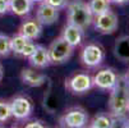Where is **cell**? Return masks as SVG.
<instances>
[{"label": "cell", "instance_id": "obj_16", "mask_svg": "<svg viewBox=\"0 0 129 128\" xmlns=\"http://www.w3.org/2000/svg\"><path fill=\"white\" fill-rule=\"evenodd\" d=\"M114 55L121 62H129V36H120L114 45Z\"/></svg>", "mask_w": 129, "mask_h": 128}, {"label": "cell", "instance_id": "obj_8", "mask_svg": "<svg viewBox=\"0 0 129 128\" xmlns=\"http://www.w3.org/2000/svg\"><path fill=\"white\" fill-rule=\"evenodd\" d=\"M65 86L72 94L82 95L88 92L93 87V82H92V77L87 73H76L69 80H67Z\"/></svg>", "mask_w": 129, "mask_h": 128}, {"label": "cell", "instance_id": "obj_10", "mask_svg": "<svg viewBox=\"0 0 129 128\" xmlns=\"http://www.w3.org/2000/svg\"><path fill=\"white\" fill-rule=\"evenodd\" d=\"M59 18V10L56 8L51 7L50 4L41 2L36 10V19H37L42 26H50L54 24Z\"/></svg>", "mask_w": 129, "mask_h": 128}, {"label": "cell", "instance_id": "obj_12", "mask_svg": "<svg viewBox=\"0 0 129 128\" xmlns=\"http://www.w3.org/2000/svg\"><path fill=\"white\" fill-rule=\"evenodd\" d=\"M61 36L67 42H69L73 47H76V46H79L82 44L84 33H83V28L73 24V23H68L64 27Z\"/></svg>", "mask_w": 129, "mask_h": 128}, {"label": "cell", "instance_id": "obj_3", "mask_svg": "<svg viewBox=\"0 0 129 128\" xmlns=\"http://www.w3.org/2000/svg\"><path fill=\"white\" fill-rule=\"evenodd\" d=\"M73 50H74V47L69 42H67L63 39V36L55 39L49 47V55H50L51 64L67 63L70 59V57L73 55Z\"/></svg>", "mask_w": 129, "mask_h": 128}, {"label": "cell", "instance_id": "obj_31", "mask_svg": "<svg viewBox=\"0 0 129 128\" xmlns=\"http://www.w3.org/2000/svg\"><path fill=\"white\" fill-rule=\"evenodd\" d=\"M128 114H129V109H128Z\"/></svg>", "mask_w": 129, "mask_h": 128}, {"label": "cell", "instance_id": "obj_7", "mask_svg": "<svg viewBox=\"0 0 129 128\" xmlns=\"http://www.w3.org/2000/svg\"><path fill=\"white\" fill-rule=\"evenodd\" d=\"M104 58H105L104 49L97 44L86 45L81 53V62L83 63V65L88 68H96L101 65V63L104 62Z\"/></svg>", "mask_w": 129, "mask_h": 128}, {"label": "cell", "instance_id": "obj_5", "mask_svg": "<svg viewBox=\"0 0 129 128\" xmlns=\"http://www.w3.org/2000/svg\"><path fill=\"white\" fill-rule=\"evenodd\" d=\"M10 110L12 117L17 120H26L28 119L33 113V104L27 96H15L10 101Z\"/></svg>", "mask_w": 129, "mask_h": 128}, {"label": "cell", "instance_id": "obj_14", "mask_svg": "<svg viewBox=\"0 0 129 128\" xmlns=\"http://www.w3.org/2000/svg\"><path fill=\"white\" fill-rule=\"evenodd\" d=\"M42 32V24L36 19H28L26 22L22 23L21 28H19V33H22L23 36H26L29 40H36L40 37V35Z\"/></svg>", "mask_w": 129, "mask_h": 128}, {"label": "cell", "instance_id": "obj_11", "mask_svg": "<svg viewBox=\"0 0 129 128\" xmlns=\"http://www.w3.org/2000/svg\"><path fill=\"white\" fill-rule=\"evenodd\" d=\"M28 62H29V64L32 67L39 68V69L49 67L51 64L50 55H49V49H46L45 46L37 45L36 50L28 57Z\"/></svg>", "mask_w": 129, "mask_h": 128}, {"label": "cell", "instance_id": "obj_18", "mask_svg": "<svg viewBox=\"0 0 129 128\" xmlns=\"http://www.w3.org/2000/svg\"><path fill=\"white\" fill-rule=\"evenodd\" d=\"M29 41H33V40H29L27 39L26 36H23L22 33L18 32L15 36L10 37V46H12V53H14L15 55H19L22 49L24 47V45Z\"/></svg>", "mask_w": 129, "mask_h": 128}, {"label": "cell", "instance_id": "obj_22", "mask_svg": "<svg viewBox=\"0 0 129 128\" xmlns=\"http://www.w3.org/2000/svg\"><path fill=\"white\" fill-rule=\"evenodd\" d=\"M44 2L47 3V4H50L54 8H56L58 10L65 9L68 7V4H69V0H44Z\"/></svg>", "mask_w": 129, "mask_h": 128}, {"label": "cell", "instance_id": "obj_21", "mask_svg": "<svg viewBox=\"0 0 129 128\" xmlns=\"http://www.w3.org/2000/svg\"><path fill=\"white\" fill-rule=\"evenodd\" d=\"M12 53L10 46V37L7 35L0 33V57H7Z\"/></svg>", "mask_w": 129, "mask_h": 128}, {"label": "cell", "instance_id": "obj_28", "mask_svg": "<svg viewBox=\"0 0 129 128\" xmlns=\"http://www.w3.org/2000/svg\"><path fill=\"white\" fill-rule=\"evenodd\" d=\"M123 125H124V127H128V128H129V119H125V120H124V124H123Z\"/></svg>", "mask_w": 129, "mask_h": 128}, {"label": "cell", "instance_id": "obj_9", "mask_svg": "<svg viewBox=\"0 0 129 128\" xmlns=\"http://www.w3.org/2000/svg\"><path fill=\"white\" fill-rule=\"evenodd\" d=\"M119 76L116 74V72L111 68H105L99 70L96 74L92 77V82L93 86L100 88V90H105V91H110L118 82Z\"/></svg>", "mask_w": 129, "mask_h": 128}, {"label": "cell", "instance_id": "obj_19", "mask_svg": "<svg viewBox=\"0 0 129 128\" xmlns=\"http://www.w3.org/2000/svg\"><path fill=\"white\" fill-rule=\"evenodd\" d=\"M88 7L95 17L110 10V0H89Z\"/></svg>", "mask_w": 129, "mask_h": 128}, {"label": "cell", "instance_id": "obj_23", "mask_svg": "<svg viewBox=\"0 0 129 128\" xmlns=\"http://www.w3.org/2000/svg\"><path fill=\"white\" fill-rule=\"evenodd\" d=\"M36 47H37V45H36L33 41H29V42H27L26 45H24V47L22 49V51H21V54H19V57H24V58H28L31 54L36 50Z\"/></svg>", "mask_w": 129, "mask_h": 128}, {"label": "cell", "instance_id": "obj_1", "mask_svg": "<svg viewBox=\"0 0 129 128\" xmlns=\"http://www.w3.org/2000/svg\"><path fill=\"white\" fill-rule=\"evenodd\" d=\"M109 109L115 119H125L129 109V83L125 77L119 76L116 85L110 90Z\"/></svg>", "mask_w": 129, "mask_h": 128}, {"label": "cell", "instance_id": "obj_13", "mask_svg": "<svg viewBox=\"0 0 129 128\" xmlns=\"http://www.w3.org/2000/svg\"><path fill=\"white\" fill-rule=\"evenodd\" d=\"M21 80L24 85H27L29 87H40L46 82V76L37 72L36 69L24 68L21 72Z\"/></svg>", "mask_w": 129, "mask_h": 128}, {"label": "cell", "instance_id": "obj_30", "mask_svg": "<svg viewBox=\"0 0 129 128\" xmlns=\"http://www.w3.org/2000/svg\"><path fill=\"white\" fill-rule=\"evenodd\" d=\"M32 3H41V2H44V0H31Z\"/></svg>", "mask_w": 129, "mask_h": 128}, {"label": "cell", "instance_id": "obj_25", "mask_svg": "<svg viewBox=\"0 0 129 128\" xmlns=\"http://www.w3.org/2000/svg\"><path fill=\"white\" fill-rule=\"evenodd\" d=\"M26 127H27V128H36V127H37V128H44L45 124H42L41 120H33V122H31V123H27Z\"/></svg>", "mask_w": 129, "mask_h": 128}, {"label": "cell", "instance_id": "obj_6", "mask_svg": "<svg viewBox=\"0 0 129 128\" xmlns=\"http://www.w3.org/2000/svg\"><path fill=\"white\" fill-rule=\"evenodd\" d=\"M88 122V113L82 108H72L60 118V125L68 128H82Z\"/></svg>", "mask_w": 129, "mask_h": 128}, {"label": "cell", "instance_id": "obj_2", "mask_svg": "<svg viewBox=\"0 0 129 128\" xmlns=\"http://www.w3.org/2000/svg\"><path fill=\"white\" fill-rule=\"evenodd\" d=\"M68 23H73L81 28H87L93 22V14H92L88 3L82 0H73L68 4Z\"/></svg>", "mask_w": 129, "mask_h": 128}, {"label": "cell", "instance_id": "obj_26", "mask_svg": "<svg viewBox=\"0 0 129 128\" xmlns=\"http://www.w3.org/2000/svg\"><path fill=\"white\" fill-rule=\"evenodd\" d=\"M110 3H114L116 5H124L129 3V0H110Z\"/></svg>", "mask_w": 129, "mask_h": 128}, {"label": "cell", "instance_id": "obj_27", "mask_svg": "<svg viewBox=\"0 0 129 128\" xmlns=\"http://www.w3.org/2000/svg\"><path fill=\"white\" fill-rule=\"evenodd\" d=\"M2 78H3V67L0 64V81H2Z\"/></svg>", "mask_w": 129, "mask_h": 128}, {"label": "cell", "instance_id": "obj_29", "mask_svg": "<svg viewBox=\"0 0 129 128\" xmlns=\"http://www.w3.org/2000/svg\"><path fill=\"white\" fill-rule=\"evenodd\" d=\"M124 77H125V80H126V82L129 83V69H128V72H126V74H125Z\"/></svg>", "mask_w": 129, "mask_h": 128}, {"label": "cell", "instance_id": "obj_24", "mask_svg": "<svg viewBox=\"0 0 129 128\" xmlns=\"http://www.w3.org/2000/svg\"><path fill=\"white\" fill-rule=\"evenodd\" d=\"M9 10H10L9 0H0V15L8 13Z\"/></svg>", "mask_w": 129, "mask_h": 128}, {"label": "cell", "instance_id": "obj_20", "mask_svg": "<svg viewBox=\"0 0 129 128\" xmlns=\"http://www.w3.org/2000/svg\"><path fill=\"white\" fill-rule=\"evenodd\" d=\"M12 118V110L9 101L0 100V123H5Z\"/></svg>", "mask_w": 129, "mask_h": 128}, {"label": "cell", "instance_id": "obj_17", "mask_svg": "<svg viewBox=\"0 0 129 128\" xmlns=\"http://www.w3.org/2000/svg\"><path fill=\"white\" fill-rule=\"evenodd\" d=\"M9 5H10V10L15 14V15H27L33 7V3L31 0H9Z\"/></svg>", "mask_w": 129, "mask_h": 128}, {"label": "cell", "instance_id": "obj_15", "mask_svg": "<svg viewBox=\"0 0 129 128\" xmlns=\"http://www.w3.org/2000/svg\"><path fill=\"white\" fill-rule=\"evenodd\" d=\"M116 123L115 117L111 113H99L89 122V127L92 128H111Z\"/></svg>", "mask_w": 129, "mask_h": 128}, {"label": "cell", "instance_id": "obj_4", "mask_svg": "<svg viewBox=\"0 0 129 128\" xmlns=\"http://www.w3.org/2000/svg\"><path fill=\"white\" fill-rule=\"evenodd\" d=\"M95 24V30L102 35H110V33H114L118 30L119 26V19H118V15L111 12V10H107L102 14L95 15L93 17V22Z\"/></svg>", "mask_w": 129, "mask_h": 128}]
</instances>
